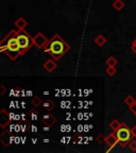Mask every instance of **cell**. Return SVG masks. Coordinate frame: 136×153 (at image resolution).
Here are the masks:
<instances>
[{
	"mask_svg": "<svg viewBox=\"0 0 136 153\" xmlns=\"http://www.w3.org/2000/svg\"><path fill=\"white\" fill-rule=\"evenodd\" d=\"M0 51L4 53L11 61H16L19 56H22L16 30H11L7 36L2 38V41L0 42Z\"/></svg>",
	"mask_w": 136,
	"mask_h": 153,
	"instance_id": "1",
	"label": "cell"
},
{
	"mask_svg": "<svg viewBox=\"0 0 136 153\" xmlns=\"http://www.w3.org/2000/svg\"><path fill=\"white\" fill-rule=\"evenodd\" d=\"M70 50V46L63 39V37L59 34H55L49 39L46 47L44 48L47 54L50 55L55 61H60L68 51Z\"/></svg>",
	"mask_w": 136,
	"mask_h": 153,
	"instance_id": "2",
	"label": "cell"
},
{
	"mask_svg": "<svg viewBox=\"0 0 136 153\" xmlns=\"http://www.w3.org/2000/svg\"><path fill=\"white\" fill-rule=\"evenodd\" d=\"M115 134H116V136H117L118 139V145L120 147H126L128 146L130 143V141L133 139V133H132V130L128 127L127 124L123 123L122 122L121 127L117 130V131H115Z\"/></svg>",
	"mask_w": 136,
	"mask_h": 153,
	"instance_id": "3",
	"label": "cell"
},
{
	"mask_svg": "<svg viewBox=\"0 0 136 153\" xmlns=\"http://www.w3.org/2000/svg\"><path fill=\"white\" fill-rule=\"evenodd\" d=\"M17 39H18L19 46H20L22 55L26 54L30 50V48L34 45L33 37L26 30H18L17 31Z\"/></svg>",
	"mask_w": 136,
	"mask_h": 153,
	"instance_id": "4",
	"label": "cell"
},
{
	"mask_svg": "<svg viewBox=\"0 0 136 153\" xmlns=\"http://www.w3.org/2000/svg\"><path fill=\"white\" fill-rule=\"evenodd\" d=\"M33 42H34V46L38 49H44L46 47V45L48 44L49 39L44 35L42 32H37V33L34 35L33 37Z\"/></svg>",
	"mask_w": 136,
	"mask_h": 153,
	"instance_id": "5",
	"label": "cell"
},
{
	"mask_svg": "<svg viewBox=\"0 0 136 153\" xmlns=\"http://www.w3.org/2000/svg\"><path fill=\"white\" fill-rule=\"evenodd\" d=\"M105 143H108V146L110 147V148L106 150V152H110V151L118 143V139H117V136H116V134H115V132H113L112 134H110V135H108V136L105 137Z\"/></svg>",
	"mask_w": 136,
	"mask_h": 153,
	"instance_id": "6",
	"label": "cell"
},
{
	"mask_svg": "<svg viewBox=\"0 0 136 153\" xmlns=\"http://www.w3.org/2000/svg\"><path fill=\"white\" fill-rule=\"evenodd\" d=\"M42 122L45 124L46 127H52L53 124L56 122V118L53 116L51 113H46L45 115H43V117H42Z\"/></svg>",
	"mask_w": 136,
	"mask_h": 153,
	"instance_id": "7",
	"label": "cell"
},
{
	"mask_svg": "<svg viewBox=\"0 0 136 153\" xmlns=\"http://www.w3.org/2000/svg\"><path fill=\"white\" fill-rule=\"evenodd\" d=\"M44 67V69L46 70L47 72H49V74H51V72H53L55 69H56V67H57V64L56 62H55L54 59H49V60H47L45 63H44L43 65Z\"/></svg>",
	"mask_w": 136,
	"mask_h": 153,
	"instance_id": "8",
	"label": "cell"
},
{
	"mask_svg": "<svg viewBox=\"0 0 136 153\" xmlns=\"http://www.w3.org/2000/svg\"><path fill=\"white\" fill-rule=\"evenodd\" d=\"M9 123H10L9 113H7L4 108H2L1 113H0V127H1V129H5Z\"/></svg>",
	"mask_w": 136,
	"mask_h": 153,
	"instance_id": "9",
	"label": "cell"
},
{
	"mask_svg": "<svg viewBox=\"0 0 136 153\" xmlns=\"http://www.w3.org/2000/svg\"><path fill=\"white\" fill-rule=\"evenodd\" d=\"M14 26L16 27L18 30H25L26 27L28 26V22H27L24 17H19V18H17L16 22H14Z\"/></svg>",
	"mask_w": 136,
	"mask_h": 153,
	"instance_id": "10",
	"label": "cell"
},
{
	"mask_svg": "<svg viewBox=\"0 0 136 153\" xmlns=\"http://www.w3.org/2000/svg\"><path fill=\"white\" fill-rule=\"evenodd\" d=\"M94 42H95V44H97L98 47H103V46L106 44V38H105L102 34H99V35H97L95 37Z\"/></svg>",
	"mask_w": 136,
	"mask_h": 153,
	"instance_id": "11",
	"label": "cell"
},
{
	"mask_svg": "<svg viewBox=\"0 0 136 153\" xmlns=\"http://www.w3.org/2000/svg\"><path fill=\"white\" fill-rule=\"evenodd\" d=\"M10 134L7 130L3 131V133L1 134V143H2L4 147H9L10 145Z\"/></svg>",
	"mask_w": 136,
	"mask_h": 153,
	"instance_id": "12",
	"label": "cell"
},
{
	"mask_svg": "<svg viewBox=\"0 0 136 153\" xmlns=\"http://www.w3.org/2000/svg\"><path fill=\"white\" fill-rule=\"evenodd\" d=\"M43 108H45L47 112H50L51 110H53V108H55V103H54V101H52V100H47V101H45V102L43 103Z\"/></svg>",
	"mask_w": 136,
	"mask_h": 153,
	"instance_id": "13",
	"label": "cell"
},
{
	"mask_svg": "<svg viewBox=\"0 0 136 153\" xmlns=\"http://www.w3.org/2000/svg\"><path fill=\"white\" fill-rule=\"evenodd\" d=\"M124 1L123 0H115L113 2V7H114L116 11H121L122 9L124 7Z\"/></svg>",
	"mask_w": 136,
	"mask_h": 153,
	"instance_id": "14",
	"label": "cell"
},
{
	"mask_svg": "<svg viewBox=\"0 0 136 153\" xmlns=\"http://www.w3.org/2000/svg\"><path fill=\"white\" fill-rule=\"evenodd\" d=\"M121 124H122V122H120L119 120H117V119H114L113 121H111V123H110V128L113 130V131H117L118 129H119L120 127H121Z\"/></svg>",
	"mask_w": 136,
	"mask_h": 153,
	"instance_id": "15",
	"label": "cell"
},
{
	"mask_svg": "<svg viewBox=\"0 0 136 153\" xmlns=\"http://www.w3.org/2000/svg\"><path fill=\"white\" fill-rule=\"evenodd\" d=\"M124 103H126V104H127L128 106L130 108V106H132V105L136 103V99L134 98L132 95H128L127 97L124 98Z\"/></svg>",
	"mask_w": 136,
	"mask_h": 153,
	"instance_id": "16",
	"label": "cell"
},
{
	"mask_svg": "<svg viewBox=\"0 0 136 153\" xmlns=\"http://www.w3.org/2000/svg\"><path fill=\"white\" fill-rule=\"evenodd\" d=\"M31 103H32V105H33L34 108H38L39 105H42L43 104V100L41 99V97H38V96H34L33 98H32V100H31Z\"/></svg>",
	"mask_w": 136,
	"mask_h": 153,
	"instance_id": "17",
	"label": "cell"
},
{
	"mask_svg": "<svg viewBox=\"0 0 136 153\" xmlns=\"http://www.w3.org/2000/svg\"><path fill=\"white\" fill-rule=\"evenodd\" d=\"M105 64L108 65V66H116L118 64V61L116 60L115 56H110L108 57V60L105 61Z\"/></svg>",
	"mask_w": 136,
	"mask_h": 153,
	"instance_id": "18",
	"label": "cell"
},
{
	"mask_svg": "<svg viewBox=\"0 0 136 153\" xmlns=\"http://www.w3.org/2000/svg\"><path fill=\"white\" fill-rule=\"evenodd\" d=\"M105 72H106V74H108V76H115V74H116L117 69H116V67H115V66H108V68H106Z\"/></svg>",
	"mask_w": 136,
	"mask_h": 153,
	"instance_id": "19",
	"label": "cell"
},
{
	"mask_svg": "<svg viewBox=\"0 0 136 153\" xmlns=\"http://www.w3.org/2000/svg\"><path fill=\"white\" fill-rule=\"evenodd\" d=\"M129 147H130V149H131L132 151L136 152V138H135V139H132V140L130 141Z\"/></svg>",
	"mask_w": 136,
	"mask_h": 153,
	"instance_id": "20",
	"label": "cell"
},
{
	"mask_svg": "<svg viewBox=\"0 0 136 153\" xmlns=\"http://www.w3.org/2000/svg\"><path fill=\"white\" fill-rule=\"evenodd\" d=\"M96 139H97V141H98L99 143H105V137H104V135H103L102 133L99 134L98 136L96 137Z\"/></svg>",
	"mask_w": 136,
	"mask_h": 153,
	"instance_id": "21",
	"label": "cell"
},
{
	"mask_svg": "<svg viewBox=\"0 0 136 153\" xmlns=\"http://www.w3.org/2000/svg\"><path fill=\"white\" fill-rule=\"evenodd\" d=\"M5 91H7V88H5V86L3 85V84H1V85H0V96H3V95H4Z\"/></svg>",
	"mask_w": 136,
	"mask_h": 153,
	"instance_id": "22",
	"label": "cell"
},
{
	"mask_svg": "<svg viewBox=\"0 0 136 153\" xmlns=\"http://www.w3.org/2000/svg\"><path fill=\"white\" fill-rule=\"evenodd\" d=\"M129 108H130V111H131V112L133 113V114L136 116V103H135V104L132 105V106H130Z\"/></svg>",
	"mask_w": 136,
	"mask_h": 153,
	"instance_id": "23",
	"label": "cell"
},
{
	"mask_svg": "<svg viewBox=\"0 0 136 153\" xmlns=\"http://www.w3.org/2000/svg\"><path fill=\"white\" fill-rule=\"evenodd\" d=\"M132 133H133V136H134V138H136V124L134 126L133 128H132Z\"/></svg>",
	"mask_w": 136,
	"mask_h": 153,
	"instance_id": "24",
	"label": "cell"
},
{
	"mask_svg": "<svg viewBox=\"0 0 136 153\" xmlns=\"http://www.w3.org/2000/svg\"><path fill=\"white\" fill-rule=\"evenodd\" d=\"M131 50H132V52L135 53V54H136V46L131 45Z\"/></svg>",
	"mask_w": 136,
	"mask_h": 153,
	"instance_id": "25",
	"label": "cell"
},
{
	"mask_svg": "<svg viewBox=\"0 0 136 153\" xmlns=\"http://www.w3.org/2000/svg\"><path fill=\"white\" fill-rule=\"evenodd\" d=\"M132 45H134V46H136V38L134 39L133 42H132Z\"/></svg>",
	"mask_w": 136,
	"mask_h": 153,
	"instance_id": "26",
	"label": "cell"
}]
</instances>
